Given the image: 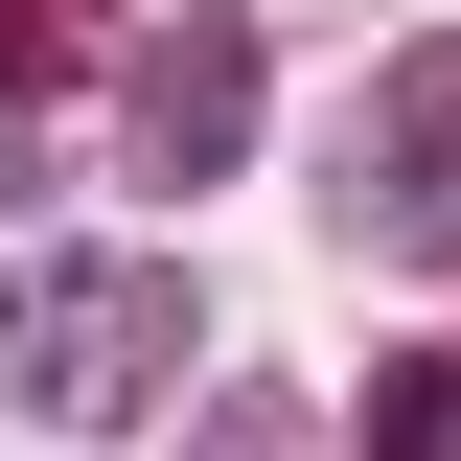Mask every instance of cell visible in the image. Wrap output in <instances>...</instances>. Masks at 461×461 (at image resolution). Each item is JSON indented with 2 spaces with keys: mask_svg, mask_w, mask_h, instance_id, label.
I'll use <instances>...</instances> for the list:
<instances>
[{
  "mask_svg": "<svg viewBox=\"0 0 461 461\" xmlns=\"http://www.w3.org/2000/svg\"><path fill=\"white\" fill-rule=\"evenodd\" d=\"M0 393L69 415V438H115L139 393H185V277L162 254H23L0 277Z\"/></svg>",
  "mask_w": 461,
  "mask_h": 461,
  "instance_id": "obj_1",
  "label": "cell"
},
{
  "mask_svg": "<svg viewBox=\"0 0 461 461\" xmlns=\"http://www.w3.org/2000/svg\"><path fill=\"white\" fill-rule=\"evenodd\" d=\"M346 230H369V254H461V23L393 47V93L346 139Z\"/></svg>",
  "mask_w": 461,
  "mask_h": 461,
  "instance_id": "obj_2",
  "label": "cell"
},
{
  "mask_svg": "<svg viewBox=\"0 0 461 461\" xmlns=\"http://www.w3.org/2000/svg\"><path fill=\"white\" fill-rule=\"evenodd\" d=\"M230 162H254V23L230 0H162V47H139V185L208 208Z\"/></svg>",
  "mask_w": 461,
  "mask_h": 461,
  "instance_id": "obj_3",
  "label": "cell"
},
{
  "mask_svg": "<svg viewBox=\"0 0 461 461\" xmlns=\"http://www.w3.org/2000/svg\"><path fill=\"white\" fill-rule=\"evenodd\" d=\"M93 23H115V0H0V139L93 93Z\"/></svg>",
  "mask_w": 461,
  "mask_h": 461,
  "instance_id": "obj_4",
  "label": "cell"
},
{
  "mask_svg": "<svg viewBox=\"0 0 461 461\" xmlns=\"http://www.w3.org/2000/svg\"><path fill=\"white\" fill-rule=\"evenodd\" d=\"M369 461H461V346H393L369 369V415H346Z\"/></svg>",
  "mask_w": 461,
  "mask_h": 461,
  "instance_id": "obj_5",
  "label": "cell"
},
{
  "mask_svg": "<svg viewBox=\"0 0 461 461\" xmlns=\"http://www.w3.org/2000/svg\"><path fill=\"white\" fill-rule=\"evenodd\" d=\"M208 461H300V415H277V393H230V438H208Z\"/></svg>",
  "mask_w": 461,
  "mask_h": 461,
  "instance_id": "obj_6",
  "label": "cell"
}]
</instances>
